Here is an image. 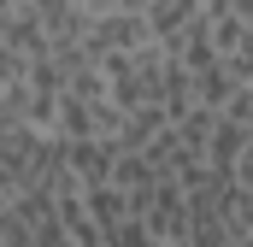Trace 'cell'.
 I'll use <instances>...</instances> for the list:
<instances>
[{
  "label": "cell",
  "instance_id": "obj_3",
  "mask_svg": "<svg viewBox=\"0 0 253 247\" xmlns=\"http://www.w3.org/2000/svg\"><path fill=\"white\" fill-rule=\"evenodd\" d=\"M135 218H141V230H147L153 247H183V236H189V212H183V188L177 183H159Z\"/></svg>",
  "mask_w": 253,
  "mask_h": 247
},
{
  "label": "cell",
  "instance_id": "obj_2",
  "mask_svg": "<svg viewBox=\"0 0 253 247\" xmlns=\"http://www.w3.org/2000/svg\"><path fill=\"white\" fill-rule=\"evenodd\" d=\"M147 41H153V30H147V18H135V12H100V18L83 24V53L94 65L118 59V53H135V47H147Z\"/></svg>",
  "mask_w": 253,
  "mask_h": 247
},
{
  "label": "cell",
  "instance_id": "obj_1",
  "mask_svg": "<svg viewBox=\"0 0 253 247\" xmlns=\"http://www.w3.org/2000/svg\"><path fill=\"white\" fill-rule=\"evenodd\" d=\"M165 47L159 41H147V47H135V53H118V59H100V77H106V100H112V112L129 118V112H147V106H159V82H165Z\"/></svg>",
  "mask_w": 253,
  "mask_h": 247
},
{
  "label": "cell",
  "instance_id": "obj_4",
  "mask_svg": "<svg viewBox=\"0 0 253 247\" xmlns=\"http://www.w3.org/2000/svg\"><path fill=\"white\" fill-rule=\"evenodd\" d=\"M153 6H159V0H118V12H135V18H147Z\"/></svg>",
  "mask_w": 253,
  "mask_h": 247
}]
</instances>
